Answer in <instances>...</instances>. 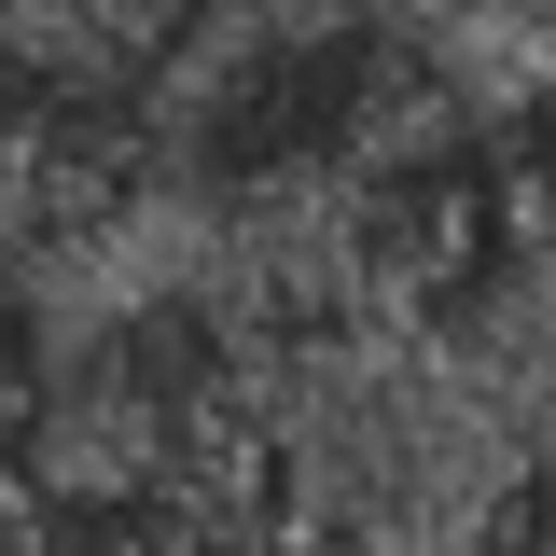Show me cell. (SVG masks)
I'll return each instance as SVG.
<instances>
[{"label":"cell","mask_w":556,"mask_h":556,"mask_svg":"<svg viewBox=\"0 0 556 556\" xmlns=\"http://www.w3.org/2000/svg\"><path fill=\"white\" fill-rule=\"evenodd\" d=\"M404 126H417V28H404V0H251L223 42L181 56L153 181L223 208V223L348 208L362 167Z\"/></svg>","instance_id":"obj_1"},{"label":"cell","mask_w":556,"mask_h":556,"mask_svg":"<svg viewBox=\"0 0 556 556\" xmlns=\"http://www.w3.org/2000/svg\"><path fill=\"white\" fill-rule=\"evenodd\" d=\"M278 376L292 348L208 292V278H139L112 306H84L56 334V376H42V431H70L56 473H98V486H153V501H195L208 459L278 417Z\"/></svg>","instance_id":"obj_2"},{"label":"cell","mask_w":556,"mask_h":556,"mask_svg":"<svg viewBox=\"0 0 556 556\" xmlns=\"http://www.w3.org/2000/svg\"><path fill=\"white\" fill-rule=\"evenodd\" d=\"M501 431H473V404L404 362V348H334L278 376V473H292V529L334 556H404L431 529H473Z\"/></svg>","instance_id":"obj_3"},{"label":"cell","mask_w":556,"mask_h":556,"mask_svg":"<svg viewBox=\"0 0 556 556\" xmlns=\"http://www.w3.org/2000/svg\"><path fill=\"white\" fill-rule=\"evenodd\" d=\"M167 84H181V56L139 42L112 0H0V181L42 208L153 181Z\"/></svg>","instance_id":"obj_4"},{"label":"cell","mask_w":556,"mask_h":556,"mask_svg":"<svg viewBox=\"0 0 556 556\" xmlns=\"http://www.w3.org/2000/svg\"><path fill=\"white\" fill-rule=\"evenodd\" d=\"M181 515L195 501L98 486V473H56V459H14L0 473V556H195Z\"/></svg>","instance_id":"obj_5"},{"label":"cell","mask_w":556,"mask_h":556,"mask_svg":"<svg viewBox=\"0 0 556 556\" xmlns=\"http://www.w3.org/2000/svg\"><path fill=\"white\" fill-rule=\"evenodd\" d=\"M42 376H56V320L28 306V278L0 265V445L42 417Z\"/></svg>","instance_id":"obj_6"},{"label":"cell","mask_w":556,"mask_h":556,"mask_svg":"<svg viewBox=\"0 0 556 556\" xmlns=\"http://www.w3.org/2000/svg\"><path fill=\"white\" fill-rule=\"evenodd\" d=\"M112 14H126L139 42H167V56H195V42H223V28H237L251 0H112Z\"/></svg>","instance_id":"obj_7"},{"label":"cell","mask_w":556,"mask_h":556,"mask_svg":"<svg viewBox=\"0 0 556 556\" xmlns=\"http://www.w3.org/2000/svg\"><path fill=\"white\" fill-rule=\"evenodd\" d=\"M195 556H334V543H306V529L278 515V529H237V543H195Z\"/></svg>","instance_id":"obj_8"}]
</instances>
